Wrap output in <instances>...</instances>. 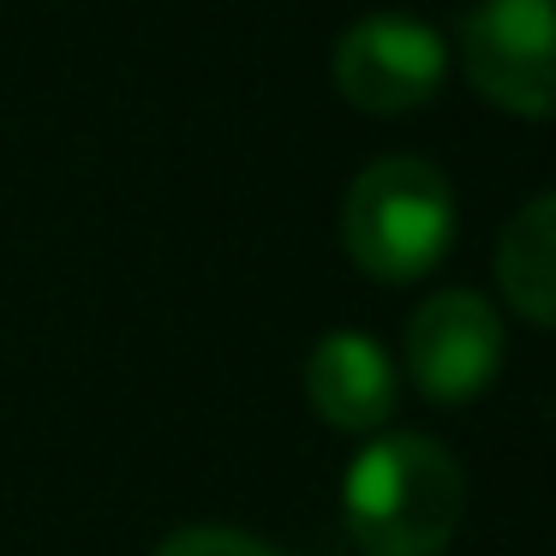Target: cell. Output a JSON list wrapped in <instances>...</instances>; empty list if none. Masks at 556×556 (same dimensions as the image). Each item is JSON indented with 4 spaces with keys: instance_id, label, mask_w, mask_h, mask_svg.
Here are the masks:
<instances>
[{
    "instance_id": "obj_3",
    "label": "cell",
    "mask_w": 556,
    "mask_h": 556,
    "mask_svg": "<svg viewBox=\"0 0 556 556\" xmlns=\"http://www.w3.org/2000/svg\"><path fill=\"white\" fill-rule=\"evenodd\" d=\"M460 61L491 102L556 114V0H472L460 18Z\"/></svg>"
},
{
    "instance_id": "obj_7",
    "label": "cell",
    "mask_w": 556,
    "mask_h": 556,
    "mask_svg": "<svg viewBox=\"0 0 556 556\" xmlns=\"http://www.w3.org/2000/svg\"><path fill=\"white\" fill-rule=\"evenodd\" d=\"M496 281L520 317L556 329V192L515 210L496 245Z\"/></svg>"
},
{
    "instance_id": "obj_2",
    "label": "cell",
    "mask_w": 556,
    "mask_h": 556,
    "mask_svg": "<svg viewBox=\"0 0 556 556\" xmlns=\"http://www.w3.org/2000/svg\"><path fill=\"white\" fill-rule=\"evenodd\" d=\"M455 240V186L425 156H377L341 198V245L377 281H419Z\"/></svg>"
},
{
    "instance_id": "obj_1",
    "label": "cell",
    "mask_w": 556,
    "mask_h": 556,
    "mask_svg": "<svg viewBox=\"0 0 556 556\" xmlns=\"http://www.w3.org/2000/svg\"><path fill=\"white\" fill-rule=\"evenodd\" d=\"M341 515L365 556H443L467 515V479L443 443L389 431L348 460Z\"/></svg>"
},
{
    "instance_id": "obj_4",
    "label": "cell",
    "mask_w": 556,
    "mask_h": 556,
    "mask_svg": "<svg viewBox=\"0 0 556 556\" xmlns=\"http://www.w3.org/2000/svg\"><path fill=\"white\" fill-rule=\"evenodd\" d=\"M503 371V317L472 288L425 300L407 324V377L437 407H467Z\"/></svg>"
},
{
    "instance_id": "obj_5",
    "label": "cell",
    "mask_w": 556,
    "mask_h": 556,
    "mask_svg": "<svg viewBox=\"0 0 556 556\" xmlns=\"http://www.w3.org/2000/svg\"><path fill=\"white\" fill-rule=\"evenodd\" d=\"M443 30L419 13H365L336 37V85L348 102L371 114L419 109L443 85Z\"/></svg>"
},
{
    "instance_id": "obj_6",
    "label": "cell",
    "mask_w": 556,
    "mask_h": 556,
    "mask_svg": "<svg viewBox=\"0 0 556 556\" xmlns=\"http://www.w3.org/2000/svg\"><path fill=\"white\" fill-rule=\"evenodd\" d=\"M305 395L336 431H383L395 413V365L365 329H329L305 359Z\"/></svg>"
},
{
    "instance_id": "obj_8",
    "label": "cell",
    "mask_w": 556,
    "mask_h": 556,
    "mask_svg": "<svg viewBox=\"0 0 556 556\" xmlns=\"http://www.w3.org/2000/svg\"><path fill=\"white\" fill-rule=\"evenodd\" d=\"M156 556H281V551L233 527H180L174 539H162Z\"/></svg>"
}]
</instances>
